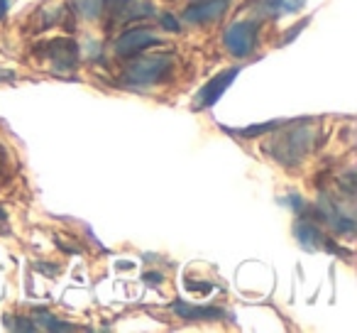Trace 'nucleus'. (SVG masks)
Returning a JSON list of instances; mask_svg holds the SVG:
<instances>
[{
  "instance_id": "obj_9",
  "label": "nucleus",
  "mask_w": 357,
  "mask_h": 333,
  "mask_svg": "<svg viewBox=\"0 0 357 333\" xmlns=\"http://www.w3.org/2000/svg\"><path fill=\"white\" fill-rule=\"evenodd\" d=\"M294 235H296V240L306 250H331V253H340V248L331 245V240L321 233V228L308 219L296 221V225H294Z\"/></svg>"
},
{
  "instance_id": "obj_13",
  "label": "nucleus",
  "mask_w": 357,
  "mask_h": 333,
  "mask_svg": "<svg viewBox=\"0 0 357 333\" xmlns=\"http://www.w3.org/2000/svg\"><path fill=\"white\" fill-rule=\"evenodd\" d=\"M100 3H103V13H108L110 22L120 25V17H123V13L128 10V6L132 0H100Z\"/></svg>"
},
{
  "instance_id": "obj_20",
  "label": "nucleus",
  "mask_w": 357,
  "mask_h": 333,
  "mask_svg": "<svg viewBox=\"0 0 357 333\" xmlns=\"http://www.w3.org/2000/svg\"><path fill=\"white\" fill-rule=\"evenodd\" d=\"M6 175V149L0 147V177Z\"/></svg>"
},
{
  "instance_id": "obj_16",
  "label": "nucleus",
  "mask_w": 357,
  "mask_h": 333,
  "mask_svg": "<svg viewBox=\"0 0 357 333\" xmlns=\"http://www.w3.org/2000/svg\"><path fill=\"white\" fill-rule=\"evenodd\" d=\"M159 22H162L164 30H169V32H181V22H178L176 17L172 15V13H162V15H159Z\"/></svg>"
},
{
  "instance_id": "obj_7",
  "label": "nucleus",
  "mask_w": 357,
  "mask_h": 333,
  "mask_svg": "<svg viewBox=\"0 0 357 333\" xmlns=\"http://www.w3.org/2000/svg\"><path fill=\"white\" fill-rule=\"evenodd\" d=\"M230 8V0H201V3H194L184 10V22L194 27H206V25H213L218 22L220 17L228 13Z\"/></svg>"
},
{
  "instance_id": "obj_5",
  "label": "nucleus",
  "mask_w": 357,
  "mask_h": 333,
  "mask_svg": "<svg viewBox=\"0 0 357 333\" xmlns=\"http://www.w3.org/2000/svg\"><path fill=\"white\" fill-rule=\"evenodd\" d=\"M157 45H162V37H159L157 32H152L149 27H130V30H125L123 35L115 40L113 52L120 59H132V57L142 54L144 50L157 47Z\"/></svg>"
},
{
  "instance_id": "obj_18",
  "label": "nucleus",
  "mask_w": 357,
  "mask_h": 333,
  "mask_svg": "<svg viewBox=\"0 0 357 333\" xmlns=\"http://www.w3.org/2000/svg\"><path fill=\"white\" fill-rule=\"evenodd\" d=\"M144 282H147L149 284V287H157V284L159 282H164V277H162V272H147V274H144Z\"/></svg>"
},
{
  "instance_id": "obj_4",
  "label": "nucleus",
  "mask_w": 357,
  "mask_h": 333,
  "mask_svg": "<svg viewBox=\"0 0 357 333\" xmlns=\"http://www.w3.org/2000/svg\"><path fill=\"white\" fill-rule=\"evenodd\" d=\"M257 37H259L257 22L238 20L223 32V47L230 57L245 59V57H250L255 50H257Z\"/></svg>"
},
{
  "instance_id": "obj_11",
  "label": "nucleus",
  "mask_w": 357,
  "mask_h": 333,
  "mask_svg": "<svg viewBox=\"0 0 357 333\" xmlns=\"http://www.w3.org/2000/svg\"><path fill=\"white\" fill-rule=\"evenodd\" d=\"M32 321H37V331L40 328H45V331H74L76 326H71V323L61 321V318H56L54 313H50L47 309H35L32 311Z\"/></svg>"
},
{
  "instance_id": "obj_19",
  "label": "nucleus",
  "mask_w": 357,
  "mask_h": 333,
  "mask_svg": "<svg viewBox=\"0 0 357 333\" xmlns=\"http://www.w3.org/2000/svg\"><path fill=\"white\" fill-rule=\"evenodd\" d=\"M8 10H10V0H0V20L8 15Z\"/></svg>"
},
{
  "instance_id": "obj_8",
  "label": "nucleus",
  "mask_w": 357,
  "mask_h": 333,
  "mask_svg": "<svg viewBox=\"0 0 357 333\" xmlns=\"http://www.w3.org/2000/svg\"><path fill=\"white\" fill-rule=\"evenodd\" d=\"M172 311L176 313L181 321H191V323H199V321H220V318H233L225 309L220 306H199V304H189V302H174L172 304Z\"/></svg>"
},
{
  "instance_id": "obj_2",
  "label": "nucleus",
  "mask_w": 357,
  "mask_h": 333,
  "mask_svg": "<svg viewBox=\"0 0 357 333\" xmlns=\"http://www.w3.org/2000/svg\"><path fill=\"white\" fill-rule=\"evenodd\" d=\"M174 54H137L123 71V84L128 89H152L169 79L174 71Z\"/></svg>"
},
{
  "instance_id": "obj_14",
  "label": "nucleus",
  "mask_w": 357,
  "mask_h": 333,
  "mask_svg": "<svg viewBox=\"0 0 357 333\" xmlns=\"http://www.w3.org/2000/svg\"><path fill=\"white\" fill-rule=\"evenodd\" d=\"M3 323H6L8 328H13V331H37V326H35V321H32V318L13 316V313L3 316Z\"/></svg>"
},
{
  "instance_id": "obj_15",
  "label": "nucleus",
  "mask_w": 357,
  "mask_h": 333,
  "mask_svg": "<svg viewBox=\"0 0 357 333\" xmlns=\"http://www.w3.org/2000/svg\"><path fill=\"white\" fill-rule=\"evenodd\" d=\"M279 125H282V120H272V123H262V125H252V128H243V130H238V135H243V138H257V135L279 130Z\"/></svg>"
},
{
  "instance_id": "obj_17",
  "label": "nucleus",
  "mask_w": 357,
  "mask_h": 333,
  "mask_svg": "<svg viewBox=\"0 0 357 333\" xmlns=\"http://www.w3.org/2000/svg\"><path fill=\"white\" fill-rule=\"evenodd\" d=\"M186 289L189 292H211L213 289V284H208V282H201V284H194V279H186Z\"/></svg>"
},
{
  "instance_id": "obj_3",
  "label": "nucleus",
  "mask_w": 357,
  "mask_h": 333,
  "mask_svg": "<svg viewBox=\"0 0 357 333\" xmlns=\"http://www.w3.org/2000/svg\"><path fill=\"white\" fill-rule=\"evenodd\" d=\"M45 50H40L42 59L50 64V69L54 74H74L79 69V47L69 37H59V40H52L47 45H42Z\"/></svg>"
},
{
  "instance_id": "obj_12",
  "label": "nucleus",
  "mask_w": 357,
  "mask_h": 333,
  "mask_svg": "<svg viewBox=\"0 0 357 333\" xmlns=\"http://www.w3.org/2000/svg\"><path fill=\"white\" fill-rule=\"evenodd\" d=\"M74 8L86 20H96V17L103 15V3L100 0H74Z\"/></svg>"
},
{
  "instance_id": "obj_6",
  "label": "nucleus",
  "mask_w": 357,
  "mask_h": 333,
  "mask_svg": "<svg viewBox=\"0 0 357 333\" xmlns=\"http://www.w3.org/2000/svg\"><path fill=\"white\" fill-rule=\"evenodd\" d=\"M238 76H240V66H233V69H225V71H220V74H215L208 84L201 86V91L196 94L191 108H194V110L213 108V105L220 101V96H223L230 86H233V81L238 79Z\"/></svg>"
},
{
  "instance_id": "obj_10",
  "label": "nucleus",
  "mask_w": 357,
  "mask_h": 333,
  "mask_svg": "<svg viewBox=\"0 0 357 333\" xmlns=\"http://www.w3.org/2000/svg\"><path fill=\"white\" fill-rule=\"evenodd\" d=\"M303 3H306V0H259L257 15L279 20V17H287V15L298 13L303 8Z\"/></svg>"
},
{
  "instance_id": "obj_1",
  "label": "nucleus",
  "mask_w": 357,
  "mask_h": 333,
  "mask_svg": "<svg viewBox=\"0 0 357 333\" xmlns=\"http://www.w3.org/2000/svg\"><path fill=\"white\" fill-rule=\"evenodd\" d=\"M279 130H282V133L267 145V152L272 154L279 164H284V167H294V164L303 162V157L311 152L318 140L316 125H306V120H303V125L284 128V123H282Z\"/></svg>"
},
{
  "instance_id": "obj_21",
  "label": "nucleus",
  "mask_w": 357,
  "mask_h": 333,
  "mask_svg": "<svg viewBox=\"0 0 357 333\" xmlns=\"http://www.w3.org/2000/svg\"><path fill=\"white\" fill-rule=\"evenodd\" d=\"M6 221H8V214H6V209L0 206V223H6Z\"/></svg>"
}]
</instances>
